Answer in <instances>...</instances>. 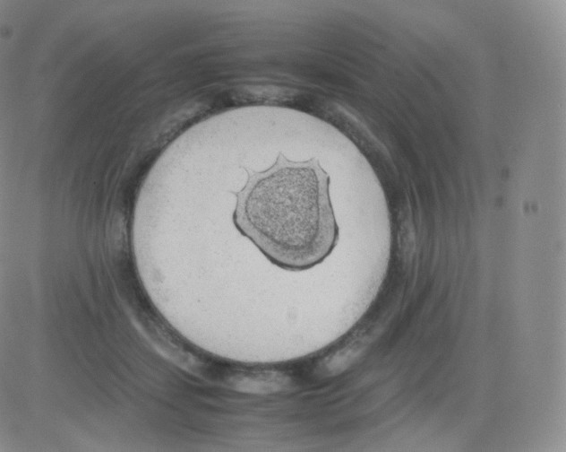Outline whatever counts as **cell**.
I'll list each match as a JSON object with an SVG mask.
<instances>
[{"mask_svg":"<svg viewBox=\"0 0 566 452\" xmlns=\"http://www.w3.org/2000/svg\"><path fill=\"white\" fill-rule=\"evenodd\" d=\"M232 219L274 265L310 269L334 249L339 228L330 196V176L318 159L295 161L279 152L262 171L245 169Z\"/></svg>","mask_w":566,"mask_h":452,"instance_id":"6da1fadb","label":"cell"}]
</instances>
